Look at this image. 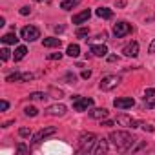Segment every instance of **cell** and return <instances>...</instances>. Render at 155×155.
<instances>
[{
    "label": "cell",
    "instance_id": "cell-1",
    "mask_svg": "<svg viewBox=\"0 0 155 155\" xmlns=\"http://www.w3.org/2000/svg\"><path fill=\"white\" fill-rule=\"evenodd\" d=\"M110 140L113 142V146L120 151H126V150H131L133 144H135V137L128 131H111L110 133Z\"/></svg>",
    "mask_w": 155,
    "mask_h": 155
},
{
    "label": "cell",
    "instance_id": "cell-2",
    "mask_svg": "<svg viewBox=\"0 0 155 155\" xmlns=\"http://www.w3.org/2000/svg\"><path fill=\"white\" fill-rule=\"evenodd\" d=\"M97 140H99V137L95 133H90V131L82 133L79 137V151L81 153H91L93 148H95V144H97Z\"/></svg>",
    "mask_w": 155,
    "mask_h": 155
},
{
    "label": "cell",
    "instance_id": "cell-3",
    "mask_svg": "<svg viewBox=\"0 0 155 155\" xmlns=\"http://www.w3.org/2000/svg\"><path fill=\"white\" fill-rule=\"evenodd\" d=\"M71 101H73V108H75V111H86L88 108L93 106V99L81 97V95H73Z\"/></svg>",
    "mask_w": 155,
    "mask_h": 155
},
{
    "label": "cell",
    "instance_id": "cell-4",
    "mask_svg": "<svg viewBox=\"0 0 155 155\" xmlns=\"http://www.w3.org/2000/svg\"><path fill=\"white\" fill-rule=\"evenodd\" d=\"M119 82H120V77H117V75H108V77H104V79L101 81L99 88H101L102 91H110V90L117 88Z\"/></svg>",
    "mask_w": 155,
    "mask_h": 155
},
{
    "label": "cell",
    "instance_id": "cell-5",
    "mask_svg": "<svg viewBox=\"0 0 155 155\" xmlns=\"http://www.w3.org/2000/svg\"><path fill=\"white\" fill-rule=\"evenodd\" d=\"M20 35H22V38H24L26 42H35L37 38H40V31H38V28H35V26H26V28H22Z\"/></svg>",
    "mask_w": 155,
    "mask_h": 155
},
{
    "label": "cell",
    "instance_id": "cell-6",
    "mask_svg": "<svg viewBox=\"0 0 155 155\" xmlns=\"http://www.w3.org/2000/svg\"><path fill=\"white\" fill-rule=\"evenodd\" d=\"M55 133H57V128H53V126H49V128H42L38 133L33 135V144H40L42 140H46L48 137H51V135H55Z\"/></svg>",
    "mask_w": 155,
    "mask_h": 155
},
{
    "label": "cell",
    "instance_id": "cell-7",
    "mask_svg": "<svg viewBox=\"0 0 155 155\" xmlns=\"http://www.w3.org/2000/svg\"><path fill=\"white\" fill-rule=\"evenodd\" d=\"M128 33H131V26H130L128 22H117V24L113 26V35H115L117 38H122V37H126Z\"/></svg>",
    "mask_w": 155,
    "mask_h": 155
},
{
    "label": "cell",
    "instance_id": "cell-8",
    "mask_svg": "<svg viewBox=\"0 0 155 155\" xmlns=\"http://www.w3.org/2000/svg\"><path fill=\"white\" fill-rule=\"evenodd\" d=\"M113 106L119 108V110H128V108L135 106V101H133L131 97H117V99L113 101Z\"/></svg>",
    "mask_w": 155,
    "mask_h": 155
},
{
    "label": "cell",
    "instance_id": "cell-9",
    "mask_svg": "<svg viewBox=\"0 0 155 155\" xmlns=\"http://www.w3.org/2000/svg\"><path fill=\"white\" fill-rule=\"evenodd\" d=\"M115 120H117L120 126H126V128H131V130L139 126V122H137L135 119H131V117H128V115H124V113H119Z\"/></svg>",
    "mask_w": 155,
    "mask_h": 155
},
{
    "label": "cell",
    "instance_id": "cell-10",
    "mask_svg": "<svg viewBox=\"0 0 155 155\" xmlns=\"http://www.w3.org/2000/svg\"><path fill=\"white\" fill-rule=\"evenodd\" d=\"M46 113H48V115H53V117H62V115L66 113V106H64V104L48 106V108H46Z\"/></svg>",
    "mask_w": 155,
    "mask_h": 155
},
{
    "label": "cell",
    "instance_id": "cell-11",
    "mask_svg": "<svg viewBox=\"0 0 155 155\" xmlns=\"http://www.w3.org/2000/svg\"><path fill=\"white\" fill-rule=\"evenodd\" d=\"M108 148H110V146H108V140H106V139H99L91 153H93V155H102V153L108 151Z\"/></svg>",
    "mask_w": 155,
    "mask_h": 155
},
{
    "label": "cell",
    "instance_id": "cell-12",
    "mask_svg": "<svg viewBox=\"0 0 155 155\" xmlns=\"http://www.w3.org/2000/svg\"><path fill=\"white\" fill-rule=\"evenodd\" d=\"M122 53H124L126 57H137V55H139V44H137V42H130L128 46H124Z\"/></svg>",
    "mask_w": 155,
    "mask_h": 155
},
{
    "label": "cell",
    "instance_id": "cell-13",
    "mask_svg": "<svg viewBox=\"0 0 155 155\" xmlns=\"http://www.w3.org/2000/svg\"><path fill=\"white\" fill-rule=\"evenodd\" d=\"M108 110L106 108H95V110H90V117L91 119H99V120H104L108 117Z\"/></svg>",
    "mask_w": 155,
    "mask_h": 155
},
{
    "label": "cell",
    "instance_id": "cell-14",
    "mask_svg": "<svg viewBox=\"0 0 155 155\" xmlns=\"http://www.w3.org/2000/svg\"><path fill=\"white\" fill-rule=\"evenodd\" d=\"M90 17H91V11H90V9H84V11H81L79 15L73 17V24H84V22L90 20Z\"/></svg>",
    "mask_w": 155,
    "mask_h": 155
},
{
    "label": "cell",
    "instance_id": "cell-15",
    "mask_svg": "<svg viewBox=\"0 0 155 155\" xmlns=\"http://www.w3.org/2000/svg\"><path fill=\"white\" fill-rule=\"evenodd\" d=\"M91 53H93L95 57H106V55H108V48H106L104 44H93V46H91Z\"/></svg>",
    "mask_w": 155,
    "mask_h": 155
},
{
    "label": "cell",
    "instance_id": "cell-16",
    "mask_svg": "<svg viewBox=\"0 0 155 155\" xmlns=\"http://www.w3.org/2000/svg\"><path fill=\"white\" fill-rule=\"evenodd\" d=\"M60 38H55V37H48V38H42V46L44 48H60Z\"/></svg>",
    "mask_w": 155,
    "mask_h": 155
},
{
    "label": "cell",
    "instance_id": "cell-17",
    "mask_svg": "<svg viewBox=\"0 0 155 155\" xmlns=\"http://www.w3.org/2000/svg\"><path fill=\"white\" fill-rule=\"evenodd\" d=\"M95 13H97V17H101V18H106V20L113 17V11H111L110 8H99Z\"/></svg>",
    "mask_w": 155,
    "mask_h": 155
},
{
    "label": "cell",
    "instance_id": "cell-18",
    "mask_svg": "<svg viewBox=\"0 0 155 155\" xmlns=\"http://www.w3.org/2000/svg\"><path fill=\"white\" fill-rule=\"evenodd\" d=\"M69 57H73V58H77V57H79L81 55V48L79 46H77V44H69L68 46V51H66Z\"/></svg>",
    "mask_w": 155,
    "mask_h": 155
},
{
    "label": "cell",
    "instance_id": "cell-19",
    "mask_svg": "<svg viewBox=\"0 0 155 155\" xmlns=\"http://www.w3.org/2000/svg\"><path fill=\"white\" fill-rule=\"evenodd\" d=\"M0 40H2L4 44H17L18 42V38H17L15 33H8V35H4L2 38H0Z\"/></svg>",
    "mask_w": 155,
    "mask_h": 155
},
{
    "label": "cell",
    "instance_id": "cell-20",
    "mask_svg": "<svg viewBox=\"0 0 155 155\" xmlns=\"http://www.w3.org/2000/svg\"><path fill=\"white\" fill-rule=\"evenodd\" d=\"M26 53H28V48H26V46H18V48L15 49V60H22V58L26 57Z\"/></svg>",
    "mask_w": 155,
    "mask_h": 155
},
{
    "label": "cell",
    "instance_id": "cell-21",
    "mask_svg": "<svg viewBox=\"0 0 155 155\" xmlns=\"http://www.w3.org/2000/svg\"><path fill=\"white\" fill-rule=\"evenodd\" d=\"M17 81H22V73H11V75H8L6 77V82H17Z\"/></svg>",
    "mask_w": 155,
    "mask_h": 155
},
{
    "label": "cell",
    "instance_id": "cell-22",
    "mask_svg": "<svg viewBox=\"0 0 155 155\" xmlns=\"http://www.w3.org/2000/svg\"><path fill=\"white\" fill-rule=\"evenodd\" d=\"M24 113H26L28 117H37V115H38V110H37L35 106H26V108H24Z\"/></svg>",
    "mask_w": 155,
    "mask_h": 155
},
{
    "label": "cell",
    "instance_id": "cell-23",
    "mask_svg": "<svg viewBox=\"0 0 155 155\" xmlns=\"http://www.w3.org/2000/svg\"><path fill=\"white\" fill-rule=\"evenodd\" d=\"M75 6H77L75 0H64V2L60 4V8H62V9H71V8H75Z\"/></svg>",
    "mask_w": 155,
    "mask_h": 155
},
{
    "label": "cell",
    "instance_id": "cell-24",
    "mask_svg": "<svg viewBox=\"0 0 155 155\" xmlns=\"http://www.w3.org/2000/svg\"><path fill=\"white\" fill-rule=\"evenodd\" d=\"M153 97H155V88H148V90L144 91V101L153 99Z\"/></svg>",
    "mask_w": 155,
    "mask_h": 155
},
{
    "label": "cell",
    "instance_id": "cell-25",
    "mask_svg": "<svg viewBox=\"0 0 155 155\" xmlns=\"http://www.w3.org/2000/svg\"><path fill=\"white\" fill-rule=\"evenodd\" d=\"M17 151H18L20 155H26V153H29V148H28L24 142H20V144H18V148H17Z\"/></svg>",
    "mask_w": 155,
    "mask_h": 155
},
{
    "label": "cell",
    "instance_id": "cell-26",
    "mask_svg": "<svg viewBox=\"0 0 155 155\" xmlns=\"http://www.w3.org/2000/svg\"><path fill=\"white\" fill-rule=\"evenodd\" d=\"M88 33H90V29H88V28H79V29H77V37H79V38L88 37Z\"/></svg>",
    "mask_w": 155,
    "mask_h": 155
},
{
    "label": "cell",
    "instance_id": "cell-27",
    "mask_svg": "<svg viewBox=\"0 0 155 155\" xmlns=\"http://www.w3.org/2000/svg\"><path fill=\"white\" fill-rule=\"evenodd\" d=\"M44 97H46V95H44V93H38V91H37V93H31V95H29V99H31V101H42Z\"/></svg>",
    "mask_w": 155,
    "mask_h": 155
},
{
    "label": "cell",
    "instance_id": "cell-28",
    "mask_svg": "<svg viewBox=\"0 0 155 155\" xmlns=\"http://www.w3.org/2000/svg\"><path fill=\"white\" fill-rule=\"evenodd\" d=\"M18 135H20V137H29V135H31V130H29V128H20V130H18Z\"/></svg>",
    "mask_w": 155,
    "mask_h": 155
},
{
    "label": "cell",
    "instance_id": "cell-29",
    "mask_svg": "<svg viewBox=\"0 0 155 155\" xmlns=\"http://www.w3.org/2000/svg\"><path fill=\"white\" fill-rule=\"evenodd\" d=\"M9 53H11V51H9L8 48H2V51H0V57H2V60H8V58H9Z\"/></svg>",
    "mask_w": 155,
    "mask_h": 155
},
{
    "label": "cell",
    "instance_id": "cell-30",
    "mask_svg": "<svg viewBox=\"0 0 155 155\" xmlns=\"http://www.w3.org/2000/svg\"><path fill=\"white\" fill-rule=\"evenodd\" d=\"M48 58H49V60H60V58H62V53H49Z\"/></svg>",
    "mask_w": 155,
    "mask_h": 155
},
{
    "label": "cell",
    "instance_id": "cell-31",
    "mask_svg": "<svg viewBox=\"0 0 155 155\" xmlns=\"http://www.w3.org/2000/svg\"><path fill=\"white\" fill-rule=\"evenodd\" d=\"M29 13H31V8H29V6L20 8V15H24V17H26V15H29Z\"/></svg>",
    "mask_w": 155,
    "mask_h": 155
},
{
    "label": "cell",
    "instance_id": "cell-32",
    "mask_svg": "<svg viewBox=\"0 0 155 155\" xmlns=\"http://www.w3.org/2000/svg\"><path fill=\"white\" fill-rule=\"evenodd\" d=\"M144 102H146V104H144L146 108H155V99H148V101H144Z\"/></svg>",
    "mask_w": 155,
    "mask_h": 155
},
{
    "label": "cell",
    "instance_id": "cell-33",
    "mask_svg": "<svg viewBox=\"0 0 155 155\" xmlns=\"http://www.w3.org/2000/svg\"><path fill=\"white\" fill-rule=\"evenodd\" d=\"M101 126H104V128H111V126H113V120H101Z\"/></svg>",
    "mask_w": 155,
    "mask_h": 155
},
{
    "label": "cell",
    "instance_id": "cell-34",
    "mask_svg": "<svg viewBox=\"0 0 155 155\" xmlns=\"http://www.w3.org/2000/svg\"><path fill=\"white\" fill-rule=\"evenodd\" d=\"M9 108V102L8 101H2V102H0V110H2V111H6Z\"/></svg>",
    "mask_w": 155,
    "mask_h": 155
},
{
    "label": "cell",
    "instance_id": "cell-35",
    "mask_svg": "<svg viewBox=\"0 0 155 155\" xmlns=\"http://www.w3.org/2000/svg\"><path fill=\"white\" fill-rule=\"evenodd\" d=\"M22 81H33V75L31 73H22Z\"/></svg>",
    "mask_w": 155,
    "mask_h": 155
},
{
    "label": "cell",
    "instance_id": "cell-36",
    "mask_svg": "<svg viewBox=\"0 0 155 155\" xmlns=\"http://www.w3.org/2000/svg\"><path fill=\"white\" fill-rule=\"evenodd\" d=\"M148 51H150L151 55H155V38H153V42L150 44V48H148Z\"/></svg>",
    "mask_w": 155,
    "mask_h": 155
},
{
    "label": "cell",
    "instance_id": "cell-37",
    "mask_svg": "<svg viewBox=\"0 0 155 155\" xmlns=\"http://www.w3.org/2000/svg\"><path fill=\"white\" fill-rule=\"evenodd\" d=\"M90 77H91V71L90 69H84L82 71V79H90Z\"/></svg>",
    "mask_w": 155,
    "mask_h": 155
},
{
    "label": "cell",
    "instance_id": "cell-38",
    "mask_svg": "<svg viewBox=\"0 0 155 155\" xmlns=\"http://www.w3.org/2000/svg\"><path fill=\"white\" fill-rule=\"evenodd\" d=\"M108 60H110V62H117L119 58H117V55H110V57H108Z\"/></svg>",
    "mask_w": 155,
    "mask_h": 155
},
{
    "label": "cell",
    "instance_id": "cell-39",
    "mask_svg": "<svg viewBox=\"0 0 155 155\" xmlns=\"http://www.w3.org/2000/svg\"><path fill=\"white\" fill-rule=\"evenodd\" d=\"M55 31H57V33H62V31H64V26H55Z\"/></svg>",
    "mask_w": 155,
    "mask_h": 155
},
{
    "label": "cell",
    "instance_id": "cell-40",
    "mask_svg": "<svg viewBox=\"0 0 155 155\" xmlns=\"http://www.w3.org/2000/svg\"><path fill=\"white\" fill-rule=\"evenodd\" d=\"M37 2H44V0H37Z\"/></svg>",
    "mask_w": 155,
    "mask_h": 155
}]
</instances>
